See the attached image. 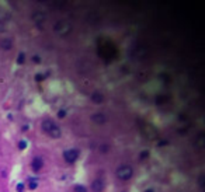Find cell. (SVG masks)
Listing matches in <instances>:
<instances>
[{"instance_id":"cell-1","label":"cell","mask_w":205,"mask_h":192,"mask_svg":"<svg viewBox=\"0 0 205 192\" xmlns=\"http://www.w3.org/2000/svg\"><path fill=\"white\" fill-rule=\"evenodd\" d=\"M115 177L119 181H129L133 177V168L129 164H121L115 170Z\"/></svg>"},{"instance_id":"cell-2","label":"cell","mask_w":205,"mask_h":192,"mask_svg":"<svg viewBox=\"0 0 205 192\" xmlns=\"http://www.w3.org/2000/svg\"><path fill=\"white\" fill-rule=\"evenodd\" d=\"M63 159L66 163H75L79 159V150L76 149H68L63 152Z\"/></svg>"},{"instance_id":"cell-3","label":"cell","mask_w":205,"mask_h":192,"mask_svg":"<svg viewBox=\"0 0 205 192\" xmlns=\"http://www.w3.org/2000/svg\"><path fill=\"white\" fill-rule=\"evenodd\" d=\"M90 119L93 121V123H96V125H104L107 122V116L102 112H97V114H93L90 116Z\"/></svg>"},{"instance_id":"cell-4","label":"cell","mask_w":205,"mask_h":192,"mask_svg":"<svg viewBox=\"0 0 205 192\" xmlns=\"http://www.w3.org/2000/svg\"><path fill=\"white\" fill-rule=\"evenodd\" d=\"M90 188H91L93 192H102L104 191V182H102L101 178L93 179L91 184H90Z\"/></svg>"},{"instance_id":"cell-5","label":"cell","mask_w":205,"mask_h":192,"mask_svg":"<svg viewBox=\"0 0 205 192\" xmlns=\"http://www.w3.org/2000/svg\"><path fill=\"white\" fill-rule=\"evenodd\" d=\"M53 126H56V125H55V122H53L51 118H46V119H44L42 123H41V129H42L45 133H49L51 130H52Z\"/></svg>"},{"instance_id":"cell-6","label":"cell","mask_w":205,"mask_h":192,"mask_svg":"<svg viewBox=\"0 0 205 192\" xmlns=\"http://www.w3.org/2000/svg\"><path fill=\"white\" fill-rule=\"evenodd\" d=\"M44 166V161L41 157H35V159L33 160V163H31V168L34 170V171H40L41 168H42Z\"/></svg>"},{"instance_id":"cell-7","label":"cell","mask_w":205,"mask_h":192,"mask_svg":"<svg viewBox=\"0 0 205 192\" xmlns=\"http://www.w3.org/2000/svg\"><path fill=\"white\" fill-rule=\"evenodd\" d=\"M0 48L4 51H10L13 48V41L10 38H4V40L0 41Z\"/></svg>"},{"instance_id":"cell-8","label":"cell","mask_w":205,"mask_h":192,"mask_svg":"<svg viewBox=\"0 0 205 192\" xmlns=\"http://www.w3.org/2000/svg\"><path fill=\"white\" fill-rule=\"evenodd\" d=\"M48 135L51 136V137H53V139H59L60 136H62V132H60V128L59 126H53L52 130H51Z\"/></svg>"},{"instance_id":"cell-9","label":"cell","mask_w":205,"mask_h":192,"mask_svg":"<svg viewBox=\"0 0 205 192\" xmlns=\"http://www.w3.org/2000/svg\"><path fill=\"white\" fill-rule=\"evenodd\" d=\"M91 101H94L96 104H101V103H104V96L100 93H94L91 96Z\"/></svg>"},{"instance_id":"cell-10","label":"cell","mask_w":205,"mask_h":192,"mask_svg":"<svg viewBox=\"0 0 205 192\" xmlns=\"http://www.w3.org/2000/svg\"><path fill=\"white\" fill-rule=\"evenodd\" d=\"M38 186V181L34 178H28V188L30 189H35Z\"/></svg>"},{"instance_id":"cell-11","label":"cell","mask_w":205,"mask_h":192,"mask_svg":"<svg viewBox=\"0 0 205 192\" xmlns=\"http://www.w3.org/2000/svg\"><path fill=\"white\" fill-rule=\"evenodd\" d=\"M24 62H25V53L20 52L18 53V58H17V63H18V65H23Z\"/></svg>"},{"instance_id":"cell-12","label":"cell","mask_w":205,"mask_h":192,"mask_svg":"<svg viewBox=\"0 0 205 192\" xmlns=\"http://www.w3.org/2000/svg\"><path fill=\"white\" fill-rule=\"evenodd\" d=\"M75 192H87V188L84 185H76L75 186Z\"/></svg>"},{"instance_id":"cell-13","label":"cell","mask_w":205,"mask_h":192,"mask_svg":"<svg viewBox=\"0 0 205 192\" xmlns=\"http://www.w3.org/2000/svg\"><path fill=\"white\" fill-rule=\"evenodd\" d=\"M25 147H27V142H25V140H20V142H18V149L24 150Z\"/></svg>"},{"instance_id":"cell-14","label":"cell","mask_w":205,"mask_h":192,"mask_svg":"<svg viewBox=\"0 0 205 192\" xmlns=\"http://www.w3.org/2000/svg\"><path fill=\"white\" fill-rule=\"evenodd\" d=\"M17 191H18V192H23L24 191V184H23V182H20V184L17 185Z\"/></svg>"},{"instance_id":"cell-15","label":"cell","mask_w":205,"mask_h":192,"mask_svg":"<svg viewBox=\"0 0 205 192\" xmlns=\"http://www.w3.org/2000/svg\"><path fill=\"white\" fill-rule=\"evenodd\" d=\"M65 115H66V112H65L63 109H62V111H60V112H58V116H59V118H63V116H65Z\"/></svg>"},{"instance_id":"cell-16","label":"cell","mask_w":205,"mask_h":192,"mask_svg":"<svg viewBox=\"0 0 205 192\" xmlns=\"http://www.w3.org/2000/svg\"><path fill=\"white\" fill-rule=\"evenodd\" d=\"M33 60H34V62H37V63H38V62H40V56H33Z\"/></svg>"},{"instance_id":"cell-17","label":"cell","mask_w":205,"mask_h":192,"mask_svg":"<svg viewBox=\"0 0 205 192\" xmlns=\"http://www.w3.org/2000/svg\"><path fill=\"white\" fill-rule=\"evenodd\" d=\"M145 157H148V152H143L142 156H141V159H145Z\"/></svg>"},{"instance_id":"cell-18","label":"cell","mask_w":205,"mask_h":192,"mask_svg":"<svg viewBox=\"0 0 205 192\" xmlns=\"http://www.w3.org/2000/svg\"><path fill=\"white\" fill-rule=\"evenodd\" d=\"M146 192H153V189H148V191H146Z\"/></svg>"}]
</instances>
